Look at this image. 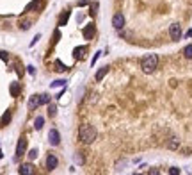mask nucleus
<instances>
[{"instance_id":"obj_8","label":"nucleus","mask_w":192,"mask_h":175,"mask_svg":"<svg viewBox=\"0 0 192 175\" xmlns=\"http://www.w3.org/2000/svg\"><path fill=\"white\" fill-rule=\"evenodd\" d=\"M48 139H50V145L52 147H59L61 145V134H59V130L57 129H50Z\"/></svg>"},{"instance_id":"obj_1","label":"nucleus","mask_w":192,"mask_h":175,"mask_svg":"<svg viewBox=\"0 0 192 175\" xmlns=\"http://www.w3.org/2000/svg\"><path fill=\"white\" fill-rule=\"evenodd\" d=\"M80 14L77 18V4L64 7L57 25L52 30L48 48L43 57L45 68L50 73H68L75 70V66L85 63L93 48V43L98 41V0H80Z\"/></svg>"},{"instance_id":"obj_12","label":"nucleus","mask_w":192,"mask_h":175,"mask_svg":"<svg viewBox=\"0 0 192 175\" xmlns=\"http://www.w3.org/2000/svg\"><path fill=\"white\" fill-rule=\"evenodd\" d=\"M43 123H45V118H43V116H37V118L34 120V127H36V130H41V129H43Z\"/></svg>"},{"instance_id":"obj_10","label":"nucleus","mask_w":192,"mask_h":175,"mask_svg":"<svg viewBox=\"0 0 192 175\" xmlns=\"http://www.w3.org/2000/svg\"><path fill=\"white\" fill-rule=\"evenodd\" d=\"M27 107H29V111H36V109L39 107V95H32V97L29 98Z\"/></svg>"},{"instance_id":"obj_3","label":"nucleus","mask_w":192,"mask_h":175,"mask_svg":"<svg viewBox=\"0 0 192 175\" xmlns=\"http://www.w3.org/2000/svg\"><path fill=\"white\" fill-rule=\"evenodd\" d=\"M27 147H29V139L25 134H21L18 139V145H16V154H14V163H18L21 157L27 154Z\"/></svg>"},{"instance_id":"obj_7","label":"nucleus","mask_w":192,"mask_h":175,"mask_svg":"<svg viewBox=\"0 0 192 175\" xmlns=\"http://www.w3.org/2000/svg\"><path fill=\"white\" fill-rule=\"evenodd\" d=\"M37 172L39 170H36V166L32 163H23L18 168V173H25V175H32V173H37Z\"/></svg>"},{"instance_id":"obj_5","label":"nucleus","mask_w":192,"mask_h":175,"mask_svg":"<svg viewBox=\"0 0 192 175\" xmlns=\"http://www.w3.org/2000/svg\"><path fill=\"white\" fill-rule=\"evenodd\" d=\"M181 27L183 25H181L180 22H174L169 27V39L171 41H180L181 39Z\"/></svg>"},{"instance_id":"obj_13","label":"nucleus","mask_w":192,"mask_h":175,"mask_svg":"<svg viewBox=\"0 0 192 175\" xmlns=\"http://www.w3.org/2000/svg\"><path fill=\"white\" fill-rule=\"evenodd\" d=\"M55 111H57V106L50 102V104H48V118H53V116H55Z\"/></svg>"},{"instance_id":"obj_11","label":"nucleus","mask_w":192,"mask_h":175,"mask_svg":"<svg viewBox=\"0 0 192 175\" xmlns=\"http://www.w3.org/2000/svg\"><path fill=\"white\" fill-rule=\"evenodd\" d=\"M50 102H52V97L48 93H41L39 95V106H48Z\"/></svg>"},{"instance_id":"obj_15","label":"nucleus","mask_w":192,"mask_h":175,"mask_svg":"<svg viewBox=\"0 0 192 175\" xmlns=\"http://www.w3.org/2000/svg\"><path fill=\"white\" fill-rule=\"evenodd\" d=\"M64 84H66V80H55V82H52V84H50V88L53 89V88H61V86H64Z\"/></svg>"},{"instance_id":"obj_9","label":"nucleus","mask_w":192,"mask_h":175,"mask_svg":"<svg viewBox=\"0 0 192 175\" xmlns=\"http://www.w3.org/2000/svg\"><path fill=\"white\" fill-rule=\"evenodd\" d=\"M109 70H110V65H105V66H101L98 71H96V75H94L93 82H100V80H103V79H105V75L109 73Z\"/></svg>"},{"instance_id":"obj_14","label":"nucleus","mask_w":192,"mask_h":175,"mask_svg":"<svg viewBox=\"0 0 192 175\" xmlns=\"http://www.w3.org/2000/svg\"><path fill=\"white\" fill-rule=\"evenodd\" d=\"M37 156H39V154H37V150L34 148V150H30L29 152V161H36L37 159Z\"/></svg>"},{"instance_id":"obj_4","label":"nucleus","mask_w":192,"mask_h":175,"mask_svg":"<svg viewBox=\"0 0 192 175\" xmlns=\"http://www.w3.org/2000/svg\"><path fill=\"white\" fill-rule=\"evenodd\" d=\"M125 25H126L125 14L119 13V11H114V14H112V27H114L116 30H121V29H125Z\"/></svg>"},{"instance_id":"obj_6","label":"nucleus","mask_w":192,"mask_h":175,"mask_svg":"<svg viewBox=\"0 0 192 175\" xmlns=\"http://www.w3.org/2000/svg\"><path fill=\"white\" fill-rule=\"evenodd\" d=\"M59 166V159H57V156L53 152H50V154H46V163H45V172H53Z\"/></svg>"},{"instance_id":"obj_17","label":"nucleus","mask_w":192,"mask_h":175,"mask_svg":"<svg viewBox=\"0 0 192 175\" xmlns=\"http://www.w3.org/2000/svg\"><path fill=\"white\" fill-rule=\"evenodd\" d=\"M27 71H29V73H30V75H34V73H36V70H34V66H27Z\"/></svg>"},{"instance_id":"obj_16","label":"nucleus","mask_w":192,"mask_h":175,"mask_svg":"<svg viewBox=\"0 0 192 175\" xmlns=\"http://www.w3.org/2000/svg\"><path fill=\"white\" fill-rule=\"evenodd\" d=\"M37 39H41V34H36V38L32 39V43H30V47H34L36 43H37Z\"/></svg>"},{"instance_id":"obj_2","label":"nucleus","mask_w":192,"mask_h":175,"mask_svg":"<svg viewBox=\"0 0 192 175\" xmlns=\"http://www.w3.org/2000/svg\"><path fill=\"white\" fill-rule=\"evenodd\" d=\"M158 63H160L158 54H148L142 59H139V70H141L142 75H151L158 68Z\"/></svg>"}]
</instances>
